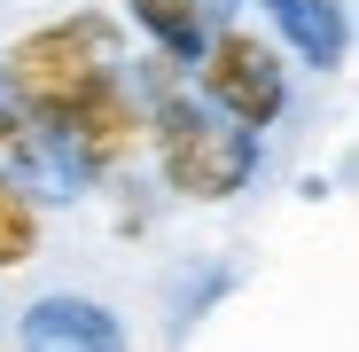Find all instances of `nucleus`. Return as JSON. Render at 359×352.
Returning a JSON list of instances; mask_svg holds the SVG:
<instances>
[{
	"instance_id": "obj_5",
	"label": "nucleus",
	"mask_w": 359,
	"mask_h": 352,
	"mask_svg": "<svg viewBox=\"0 0 359 352\" xmlns=\"http://www.w3.org/2000/svg\"><path fill=\"white\" fill-rule=\"evenodd\" d=\"M24 352H117V329H109L102 306L47 298V306L24 321Z\"/></svg>"
},
{
	"instance_id": "obj_3",
	"label": "nucleus",
	"mask_w": 359,
	"mask_h": 352,
	"mask_svg": "<svg viewBox=\"0 0 359 352\" xmlns=\"http://www.w3.org/2000/svg\"><path fill=\"white\" fill-rule=\"evenodd\" d=\"M196 71H203V94L211 110H226L234 126L266 133L281 102H289V71H281V47L250 24H211V39L196 47Z\"/></svg>"
},
{
	"instance_id": "obj_2",
	"label": "nucleus",
	"mask_w": 359,
	"mask_h": 352,
	"mask_svg": "<svg viewBox=\"0 0 359 352\" xmlns=\"http://www.w3.org/2000/svg\"><path fill=\"white\" fill-rule=\"evenodd\" d=\"M8 86H16V102L39 117V126H63V117L117 71V55H109V32L102 24H86V16H71V24H39V32H24L16 47H8Z\"/></svg>"
},
{
	"instance_id": "obj_4",
	"label": "nucleus",
	"mask_w": 359,
	"mask_h": 352,
	"mask_svg": "<svg viewBox=\"0 0 359 352\" xmlns=\"http://www.w3.org/2000/svg\"><path fill=\"white\" fill-rule=\"evenodd\" d=\"M55 141H63L71 149V164H86V172H109V164H126L133 149H141V133H149V102L126 86V79H102L71 117H63V126H47Z\"/></svg>"
},
{
	"instance_id": "obj_8",
	"label": "nucleus",
	"mask_w": 359,
	"mask_h": 352,
	"mask_svg": "<svg viewBox=\"0 0 359 352\" xmlns=\"http://www.w3.org/2000/svg\"><path fill=\"white\" fill-rule=\"evenodd\" d=\"M273 16H281L297 39H305V55H336V24L313 8V0H273Z\"/></svg>"
},
{
	"instance_id": "obj_7",
	"label": "nucleus",
	"mask_w": 359,
	"mask_h": 352,
	"mask_svg": "<svg viewBox=\"0 0 359 352\" xmlns=\"http://www.w3.org/2000/svg\"><path fill=\"white\" fill-rule=\"evenodd\" d=\"M39 251V204L0 172V266H24Z\"/></svg>"
},
{
	"instance_id": "obj_1",
	"label": "nucleus",
	"mask_w": 359,
	"mask_h": 352,
	"mask_svg": "<svg viewBox=\"0 0 359 352\" xmlns=\"http://www.w3.org/2000/svg\"><path fill=\"white\" fill-rule=\"evenodd\" d=\"M149 141H156V164H164V181L180 196H234L250 181V164H258V133L250 126H234L226 110H196V102H156L149 110Z\"/></svg>"
},
{
	"instance_id": "obj_6",
	"label": "nucleus",
	"mask_w": 359,
	"mask_h": 352,
	"mask_svg": "<svg viewBox=\"0 0 359 352\" xmlns=\"http://www.w3.org/2000/svg\"><path fill=\"white\" fill-rule=\"evenodd\" d=\"M133 16L149 24V39L164 55H196L211 39V24L226 16V0H133Z\"/></svg>"
},
{
	"instance_id": "obj_9",
	"label": "nucleus",
	"mask_w": 359,
	"mask_h": 352,
	"mask_svg": "<svg viewBox=\"0 0 359 352\" xmlns=\"http://www.w3.org/2000/svg\"><path fill=\"white\" fill-rule=\"evenodd\" d=\"M32 133H39V117L16 102L8 71H0V157H24V149H32Z\"/></svg>"
}]
</instances>
